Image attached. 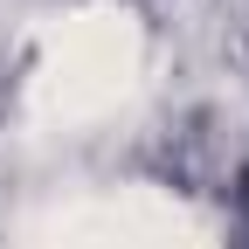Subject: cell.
<instances>
[]
</instances>
